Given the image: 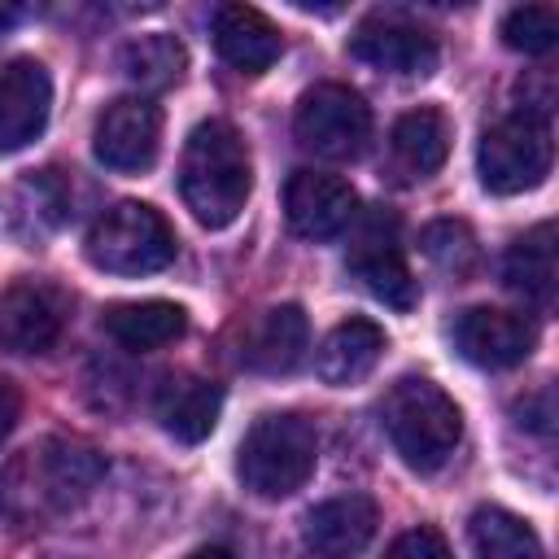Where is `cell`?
Listing matches in <instances>:
<instances>
[{"label":"cell","instance_id":"1","mask_svg":"<svg viewBox=\"0 0 559 559\" xmlns=\"http://www.w3.org/2000/svg\"><path fill=\"white\" fill-rule=\"evenodd\" d=\"M179 192L201 227H227L240 218L253 192V166L231 122L210 118L192 127L179 162Z\"/></svg>","mask_w":559,"mask_h":559},{"label":"cell","instance_id":"2","mask_svg":"<svg viewBox=\"0 0 559 559\" xmlns=\"http://www.w3.org/2000/svg\"><path fill=\"white\" fill-rule=\"evenodd\" d=\"M100 472H105V463L92 445L61 441V437L39 441L35 450H22L0 472V507L17 520L70 511L96 489Z\"/></svg>","mask_w":559,"mask_h":559},{"label":"cell","instance_id":"3","mask_svg":"<svg viewBox=\"0 0 559 559\" xmlns=\"http://www.w3.org/2000/svg\"><path fill=\"white\" fill-rule=\"evenodd\" d=\"M380 424L411 472L445 467L463 437V415L454 397L424 376H402L397 384H389L380 402Z\"/></svg>","mask_w":559,"mask_h":559},{"label":"cell","instance_id":"4","mask_svg":"<svg viewBox=\"0 0 559 559\" xmlns=\"http://www.w3.org/2000/svg\"><path fill=\"white\" fill-rule=\"evenodd\" d=\"M314 463H319V437H314L310 419H301L293 411L253 419V428L245 432V441L236 450V476L258 498L297 493L310 480Z\"/></svg>","mask_w":559,"mask_h":559},{"label":"cell","instance_id":"5","mask_svg":"<svg viewBox=\"0 0 559 559\" xmlns=\"http://www.w3.org/2000/svg\"><path fill=\"white\" fill-rule=\"evenodd\" d=\"M83 253L105 275H153L175 262V231L153 205L118 201L92 223Z\"/></svg>","mask_w":559,"mask_h":559},{"label":"cell","instance_id":"6","mask_svg":"<svg viewBox=\"0 0 559 559\" xmlns=\"http://www.w3.org/2000/svg\"><path fill=\"white\" fill-rule=\"evenodd\" d=\"M550 157H555V140H550L546 114L515 109L480 135L476 170L493 197H520V192H533L550 175Z\"/></svg>","mask_w":559,"mask_h":559},{"label":"cell","instance_id":"7","mask_svg":"<svg viewBox=\"0 0 559 559\" xmlns=\"http://www.w3.org/2000/svg\"><path fill=\"white\" fill-rule=\"evenodd\" d=\"M293 131L297 140L328 157V162H349L367 148L371 135V109L367 100L345 87V83H314L310 92H301L297 114H293Z\"/></svg>","mask_w":559,"mask_h":559},{"label":"cell","instance_id":"8","mask_svg":"<svg viewBox=\"0 0 559 559\" xmlns=\"http://www.w3.org/2000/svg\"><path fill=\"white\" fill-rule=\"evenodd\" d=\"M157 148H162V109L148 96H118L96 118L92 153L100 166L140 175L157 162Z\"/></svg>","mask_w":559,"mask_h":559},{"label":"cell","instance_id":"9","mask_svg":"<svg viewBox=\"0 0 559 559\" xmlns=\"http://www.w3.org/2000/svg\"><path fill=\"white\" fill-rule=\"evenodd\" d=\"M349 271L362 280V288L371 297H380L393 310H411L419 297L415 275L402 253V240H397V218L389 210H371L367 223L358 227L354 249H349Z\"/></svg>","mask_w":559,"mask_h":559},{"label":"cell","instance_id":"10","mask_svg":"<svg viewBox=\"0 0 559 559\" xmlns=\"http://www.w3.org/2000/svg\"><path fill=\"white\" fill-rule=\"evenodd\" d=\"M537 345V328L520 310H498V306H472L454 319V349L485 371H507L520 367Z\"/></svg>","mask_w":559,"mask_h":559},{"label":"cell","instance_id":"11","mask_svg":"<svg viewBox=\"0 0 559 559\" xmlns=\"http://www.w3.org/2000/svg\"><path fill=\"white\" fill-rule=\"evenodd\" d=\"M349 57H358L362 66L371 70H384V74H402V79H424L437 70L441 52H437V39L424 31V26H411L402 17H367L354 26L349 35Z\"/></svg>","mask_w":559,"mask_h":559},{"label":"cell","instance_id":"12","mask_svg":"<svg viewBox=\"0 0 559 559\" xmlns=\"http://www.w3.org/2000/svg\"><path fill=\"white\" fill-rule=\"evenodd\" d=\"M284 214H288V227L301 240H332L354 223L358 197L341 175L293 170L288 183H284Z\"/></svg>","mask_w":559,"mask_h":559},{"label":"cell","instance_id":"13","mask_svg":"<svg viewBox=\"0 0 559 559\" xmlns=\"http://www.w3.org/2000/svg\"><path fill=\"white\" fill-rule=\"evenodd\" d=\"M66 328V297L52 284L17 280L0 293V349L44 354Z\"/></svg>","mask_w":559,"mask_h":559},{"label":"cell","instance_id":"14","mask_svg":"<svg viewBox=\"0 0 559 559\" xmlns=\"http://www.w3.org/2000/svg\"><path fill=\"white\" fill-rule=\"evenodd\" d=\"M52 109V79L35 57H13L0 66V153L31 144Z\"/></svg>","mask_w":559,"mask_h":559},{"label":"cell","instance_id":"15","mask_svg":"<svg viewBox=\"0 0 559 559\" xmlns=\"http://www.w3.org/2000/svg\"><path fill=\"white\" fill-rule=\"evenodd\" d=\"M376 524H380V511L367 493H341L306 511L301 537L319 559H354L376 537Z\"/></svg>","mask_w":559,"mask_h":559},{"label":"cell","instance_id":"16","mask_svg":"<svg viewBox=\"0 0 559 559\" xmlns=\"http://www.w3.org/2000/svg\"><path fill=\"white\" fill-rule=\"evenodd\" d=\"M153 415H157V424L175 441L197 445V441H205L214 432V424L223 415V389L214 380L188 376V371L166 376L162 389H157V397H153Z\"/></svg>","mask_w":559,"mask_h":559},{"label":"cell","instance_id":"17","mask_svg":"<svg viewBox=\"0 0 559 559\" xmlns=\"http://www.w3.org/2000/svg\"><path fill=\"white\" fill-rule=\"evenodd\" d=\"M214 48L231 70L262 74L275 66L284 44L266 13L249 9V4H218L214 9Z\"/></svg>","mask_w":559,"mask_h":559},{"label":"cell","instance_id":"18","mask_svg":"<svg viewBox=\"0 0 559 559\" xmlns=\"http://www.w3.org/2000/svg\"><path fill=\"white\" fill-rule=\"evenodd\" d=\"M310 349V323H306V310L284 301V306H271L258 314V323L249 328L245 336V367L253 371H266V376H284L293 371Z\"/></svg>","mask_w":559,"mask_h":559},{"label":"cell","instance_id":"19","mask_svg":"<svg viewBox=\"0 0 559 559\" xmlns=\"http://www.w3.org/2000/svg\"><path fill=\"white\" fill-rule=\"evenodd\" d=\"M380 354H384V328L371 319H345L323 336V345L314 354V371L323 384L345 389V384H358L362 376H371Z\"/></svg>","mask_w":559,"mask_h":559},{"label":"cell","instance_id":"20","mask_svg":"<svg viewBox=\"0 0 559 559\" xmlns=\"http://www.w3.org/2000/svg\"><path fill=\"white\" fill-rule=\"evenodd\" d=\"M555 223H537L524 236L511 240L507 258H502V280L511 293H520L528 306H550L555 297Z\"/></svg>","mask_w":559,"mask_h":559},{"label":"cell","instance_id":"21","mask_svg":"<svg viewBox=\"0 0 559 559\" xmlns=\"http://www.w3.org/2000/svg\"><path fill=\"white\" fill-rule=\"evenodd\" d=\"M100 323L127 349H157V345H170L175 336H183L188 314L175 301L148 297V301H118V306H109Z\"/></svg>","mask_w":559,"mask_h":559},{"label":"cell","instance_id":"22","mask_svg":"<svg viewBox=\"0 0 559 559\" xmlns=\"http://www.w3.org/2000/svg\"><path fill=\"white\" fill-rule=\"evenodd\" d=\"M467 537L476 559H546V546L533 524L507 507H480L467 524Z\"/></svg>","mask_w":559,"mask_h":559},{"label":"cell","instance_id":"23","mask_svg":"<svg viewBox=\"0 0 559 559\" xmlns=\"http://www.w3.org/2000/svg\"><path fill=\"white\" fill-rule=\"evenodd\" d=\"M393 153H397V162L411 175L441 170L445 153H450V122H445V114L432 109V105H419V109L402 114L397 127H393Z\"/></svg>","mask_w":559,"mask_h":559},{"label":"cell","instance_id":"24","mask_svg":"<svg viewBox=\"0 0 559 559\" xmlns=\"http://www.w3.org/2000/svg\"><path fill=\"white\" fill-rule=\"evenodd\" d=\"M183 66H188V52L175 35L166 31H153V35H135L127 48H122V74L140 87V92H166L183 79Z\"/></svg>","mask_w":559,"mask_h":559},{"label":"cell","instance_id":"25","mask_svg":"<svg viewBox=\"0 0 559 559\" xmlns=\"http://www.w3.org/2000/svg\"><path fill=\"white\" fill-rule=\"evenodd\" d=\"M555 39H559V13L550 4H515L502 17V44L524 52V57L550 52Z\"/></svg>","mask_w":559,"mask_h":559},{"label":"cell","instance_id":"26","mask_svg":"<svg viewBox=\"0 0 559 559\" xmlns=\"http://www.w3.org/2000/svg\"><path fill=\"white\" fill-rule=\"evenodd\" d=\"M424 253H428L441 271L467 275V271L476 266V236H472L467 223L441 218V223H428V227H424Z\"/></svg>","mask_w":559,"mask_h":559},{"label":"cell","instance_id":"27","mask_svg":"<svg viewBox=\"0 0 559 559\" xmlns=\"http://www.w3.org/2000/svg\"><path fill=\"white\" fill-rule=\"evenodd\" d=\"M384 559H454V550H450V542H445L437 528L419 524V528H406V533L384 550Z\"/></svg>","mask_w":559,"mask_h":559},{"label":"cell","instance_id":"28","mask_svg":"<svg viewBox=\"0 0 559 559\" xmlns=\"http://www.w3.org/2000/svg\"><path fill=\"white\" fill-rule=\"evenodd\" d=\"M515 415H520V424H528L533 432H550V419H555V411H550V393H537L533 402H520Z\"/></svg>","mask_w":559,"mask_h":559},{"label":"cell","instance_id":"29","mask_svg":"<svg viewBox=\"0 0 559 559\" xmlns=\"http://www.w3.org/2000/svg\"><path fill=\"white\" fill-rule=\"evenodd\" d=\"M17 415H22V397H17V389L9 380H0V441L17 428Z\"/></svg>","mask_w":559,"mask_h":559},{"label":"cell","instance_id":"30","mask_svg":"<svg viewBox=\"0 0 559 559\" xmlns=\"http://www.w3.org/2000/svg\"><path fill=\"white\" fill-rule=\"evenodd\" d=\"M188 559H236L231 550H223V546H201V550H192Z\"/></svg>","mask_w":559,"mask_h":559},{"label":"cell","instance_id":"31","mask_svg":"<svg viewBox=\"0 0 559 559\" xmlns=\"http://www.w3.org/2000/svg\"><path fill=\"white\" fill-rule=\"evenodd\" d=\"M13 22H17V9H13V4H0V35H4Z\"/></svg>","mask_w":559,"mask_h":559}]
</instances>
